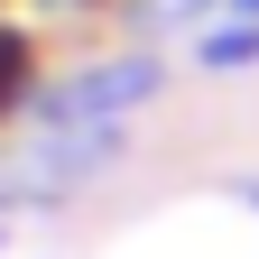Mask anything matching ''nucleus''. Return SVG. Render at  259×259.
Instances as JSON below:
<instances>
[{
  "instance_id": "nucleus-1",
  "label": "nucleus",
  "mask_w": 259,
  "mask_h": 259,
  "mask_svg": "<svg viewBox=\"0 0 259 259\" xmlns=\"http://www.w3.org/2000/svg\"><path fill=\"white\" fill-rule=\"evenodd\" d=\"M148 93H157V56H102L37 102V130H130Z\"/></svg>"
},
{
  "instance_id": "nucleus-2",
  "label": "nucleus",
  "mask_w": 259,
  "mask_h": 259,
  "mask_svg": "<svg viewBox=\"0 0 259 259\" xmlns=\"http://www.w3.org/2000/svg\"><path fill=\"white\" fill-rule=\"evenodd\" d=\"M250 56H259V19L232 10V19H222V37H204V65H250Z\"/></svg>"
},
{
  "instance_id": "nucleus-3",
  "label": "nucleus",
  "mask_w": 259,
  "mask_h": 259,
  "mask_svg": "<svg viewBox=\"0 0 259 259\" xmlns=\"http://www.w3.org/2000/svg\"><path fill=\"white\" fill-rule=\"evenodd\" d=\"M28 65H37V56H28V28H0V111L28 93Z\"/></svg>"
},
{
  "instance_id": "nucleus-4",
  "label": "nucleus",
  "mask_w": 259,
  "mask_h": 259,
  "mask_svg": "<svg viewBox=\"0 0 259 259\" xmlns=\"http://www.w3.org/2000/svg\"><path fill=\"white\" fill-rule=\"evenodd\" d=\"M0 232H10V204H0Z\"/></svg>"
}]
</instances>
